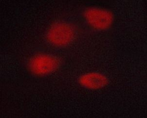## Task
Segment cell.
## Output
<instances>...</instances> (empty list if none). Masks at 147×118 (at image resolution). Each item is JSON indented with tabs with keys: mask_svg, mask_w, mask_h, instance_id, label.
I'll use <instances>...</instances> for the list:
<instances>
[{
	"mask_svg": "<svg viewBox=\"0 0 147 118\" xmlns=\"http://www.w3.org/2000/svg\"><path fill=\"white\" fill-rule=\"evenodd\" d=\"M76 35L75 28L65 22H58L52 25L47 33V40L52 45L58 47L67 46Z\"/></svg>",
	"mask_w": 147,
	"mask_h": 118,
	"instance_id": "cell-1",
	"label": "cell"
},
{
	"mask_svg": "<svg viewBox=\"0 0 147 118\" xmlns=\"http://www.w3.org/2000/svg\"><path fill=\"white\" fill-rule=\"evenodd\" d=\"M59 61L54 55L40 53L31 57L27 62L28 70L35 76H45L56 71L59 67Z\"/></svg>",
	"mask_w": 147,
	"mask_h": 118,
	"instance_id": "cell-2",
	"label": "cell"
},
{
	"mask_svg": "<svg viewBox=\"0 0 147 118\" xmlns=\"http://www.w3.org/2000/svg\"><path fill=\"white\" fill-rule=\"evenodd\" d=\"M83 19L90 28L97 31H105L112 26L113 15L109 10L99 7H90L83 13Z\"/></svg>",
	"mask_w": 147,
	"mask_h": 118,
	"instance_id": "cell-3",
	"label": "cell"
},
{
	"mask_svg": "<svg viewBox=\"0 0 147 118\" xmlns=\"http://www.w3.org/2000/svg\"><path fill=\"white\" fill-rule=\"evenodd\" d=\"M78 82L85 89L96 90L105 87L108 83V79L102 74L90 72L82 75L78 78Z\"/></svg>",
	"mask_w": 147,
	"mask_h": 118,
	"instance_id": "cell-4",
	"label": "cell"
}]
</instances>
